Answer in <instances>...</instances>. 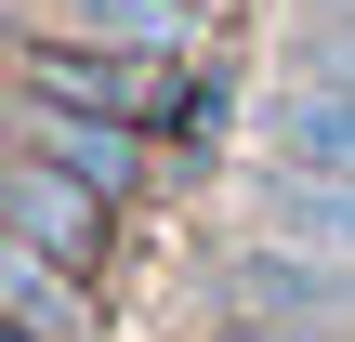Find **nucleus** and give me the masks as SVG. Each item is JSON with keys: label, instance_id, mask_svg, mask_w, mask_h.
Segmentation results:
<instances>
[{"label": "nucleus", "instance_id": "nucleus-1", "mask_svg": "<svg viewBox=\"0 0 355 342\" xmlns=\"http://www.w3.org/2000/svg\"><path fill=\"white\" fill-rule=\"evenodd\" d=\"M198 330H237V342H290V330H355V264L343 250H303V237H211L198 277H184Z\"/></svg>", "mask_w": 355, "mask_h": 342}, {"label": "nucleus", "instance_id": "nucleus-5", "mask_svg": "<svg viewBox=\"0 0 355 342\" xmlns=\"http://www.w3.org/2000/svg\"><path fill=\"white\" fill-rule=\"evenodd\" d=\"M237 224L355 264V171H303V158H263V145H250V158H237Z\"/></svg>", "mask_w": 355, "mask_h": 342}, {"label": "nucleus", "instance_id": "nucleus-4", "mask_svg": "<svg viewBox=\"0 0 355 342\" xmlns=\"http://www.w3.org/2000/svg\"><path fill=\"white\" fill-rule=\"evenodd\" d=\"M13 145H40L53 171H79V185H105L119 211L158 185V132L145 119H105V105H13Z\"/></svg>", "mask_w": 355, "mask_h": 342}, {"label": "nucleus", "instance_id": "nucleus-3", "mask_svg": "<svg viewBox=\"0 0 355 342\" xmlns=\"http://www.w3.org/2000/svg\"><path fill=\"white\" fill-rule=\"evenodd\" d=\"M0 211H13V237H26V250H53V264H79V277H105V264H119V224H132L105 185L53 171L40 145H13V171H0Z\"/></svg>", "mask_w": 355, "mask_h": 342}, {"label": "nucleus", "instance_id": "nucleus-10", "mask_svg": "<svg viewBox=\"0 0 355 342\" xmlns=\"http://www.w3.org/2000/svg\"><path fill=\"white\" fill-rule=\"evenodd\" d=\"M13 342H40V330H13Z\"/></svg>", "mask_w": 355, "mask_h": 342}, {"label": "nucleus", "instance_id": "nucleus-6", "mask_svg": "<svg viewBox=\"0 0 355 342\" xmlns=\"http://www.w3.org/2000/svg\"><path fill=\"white\" fill-rule=\"evenodd\" d=\"M53 26H79V40H119V53H158V66H198V53H224L211 26H224V0H40Z\"/></svg>", "mask_w": 355, "mask_h": 342}, {"label": "nucleus", "instance_id": "nucleus-2", "mask_svg": "<svg viewBox=\"0 0 355 342\" xmlns=\"http://www.w3.org/2000/svg\"><path fill=\"white\" fill-rule=\"evenodd\" d=\"M250 145L263 158H303V171H355V40L290 13L277 40V79L250 92Z\"/></svg>", "mask_w": 355, "mask_h": 342}, {"label": "nucleus", "instance_id": "nucleus-8", "mask_svg": "<svg viewBox=\"0 0 355 342\" xmlns=\"http://www.w3.org/2000/svg\"><path fill=\"white\" fill-rule=\"evenodd\" d=\"M303 13H316V26H343V40H355V0H303Z\"/></svg>", "mask_w": 355, "mask_h": 342}, {"label": "nucleus", "instance_id": "nucleus-9", "mask_svg": "<svg viewBox=\"0 0 355 342\" xmlns=\"http://www.w3.org/2000/svg\"><path fill=\"white\" fill-rule=\"evenodd\" d=\"M211 342H237V330H211ZM290 342H355V330H290Z\"/></svg>", "mask_w": 355, "mask_h": 342}, {"label": "nucleus", "instance_id": "nucleus-7", "mask_svg": "<svg viewBox=\"0 0 355 342\" xmlns=\"http://www.w3.org/2000/svg\"><path fill=\"white\" fill-rule=\"evenodd\" d=\"M0 303H13V330H40V342H92L105 330V277L53 264V250H26V237H0Z\"/></svg>", "mask_w": 355, "mask_h": 342}]
</instances>
